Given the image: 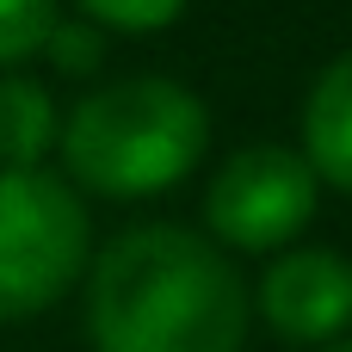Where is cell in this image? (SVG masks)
Listing matches in <instances>:
<instances>
[{
    "mask_svg": "<svg viewBox=\"0 0 352 352\" xmlns=\"http://www.w3.org/2000/svg\"><path fill=\"white\" fill-rule=\"evenodd\" d=\"M260 309L285 340L322 346L352 322V266L334 248H297L260 278Z\"/></svg>",
    "mask_w": 352,
    "mask_h": 352,
    "instance_id": "5b68a950",
    "label": "cell"
},
{
    "mask_svg": "<svg viewBox=\"0 0 352 352\" xmlns=\"http://www.w3.org/2000/svg\"><path fill=\"white\" fill-rule=\"evenodd\" d=\"M87 266V210L43 167H0V322L43 316Z\"/></svg>",
    "mask_w": 352,
    "mask_h": 352,
    "instance_id": "3957f363",
    "label": "cell"
},
{
    "mask_svg": "<svg viewBox=\"0 0 352 352\" xmlns=\"http://www.w3.org/2000/svg\"><path fill=\"white\" fill-rule=\"evenodd\" d=\"M50 25H56V0H0V68L37 56Z\"/></svg>",
    "mask_w": 352,
    "mask_h": 352,
    "instance_id": "ba28073f",
    "label": "cell"
},
{
    "mask_svg": "<svg viewBox=\"0 0 352 352\" xmlns=\"http://www.w3.org/2000/svg\"><path fill=\"white\" fill-rule=\"evenodd\" d=\"M56 99L31 74H0V167H37L56 148Z\"/></svg>",
    "mask_w": 352,
    "mask_h": 352,
    "instance_id": "52a82bcc",
    "label": "cell"
},
{
    "mask_svg": "<svg viewBox=\"0 0 352 352\" xmlns=\"http://www.w3.org/2000/svg\"><path fill=\"white\" fill-rule=\"evenodd\" d=\"M93 25H111V31H161L186 12V0H74Z\"/></svg>",
    "mask_w": 352,
    "mask_h": 352,
    "instance_id": "9c48e42d",
    "label": "cell"
},
{
    "mask_svg": "<svg viewBox=\"0 0 352 352\" xmlns=\"http://www.w3.org/2000/svg\"><path fill=\"white\" fill-rule=\"evenodd\" d=\"M93 352H241L248 291L210 235L179 223L124 229L87 278Z\"/></svg>",
    "mask_w": 352,
    "mask_h": 352,
    "instance_id": "6da1fadb",
    "label": "cell"
},
{
    "mask_svg": "<svg viewBox=\"0 0 352 352\" xmlns=\"http://www.w3.org/2000/svg\"><path fill=\"white\" fill-rule=\"evenodd\" d=\"M328 352H352V340H334V346H328Z\"/></svg>",
    "mask_w": 352,
    "mask_h": 352,
    "instance_id": "8fae6325",
    "label": "cell"
},
{
    "mask_svg": "<svg viewBox=\"0 0 352 352\" xmlns=\"http://www.w3.org/2000/svg\"><path fill=\"white\" fill-rule=\"evenodd\" d=\"M303 161L316 179L352 192V50L334 56L303 105Z\"/></svg>",
    "mask_w": 352,
    "mask_h": 352,
    "instance_id": "8992f818",
    "label": "cell"
},
{
    "mask_svg": "<svg viewBox=\"0 0 352 352\" xmlns=\"http://www.w3.org/2000/svg\"><path fill=\"white\" fill-rule=\"evenodd\" d=\"M43 56L62 68V74H93L99 62H105V37H99V25H50V37H43Z\"/></svg>",
    "mask_w": 352,
    "mask_h": 352,
    "instance_id": "30bf717a",
    "label": "cell"
},
{
    "mask_svg": "<svg viewBox=\"0 0 352 352\" xmlns=\"http://www.w3.org/2000/svg\"><path fill=\"white\" fill-rule=\"evenodd\" d=\"M68 173L105 198H155L179 186L210 148V111L192 87L136 74L87 93L56 130Z\"/></svg>",
    "mask_w": 352,
    "mask_h": 352,
    "instance_id": "7a4b0ae2",
    "label": "cell"
},
{
    "mask_svg": "<svg viewBox=\"0 0 352 352\" xmlns=\"http://www.w3.org/2000/svg\"><path fill=\"white\" fill-rule=\"evenodd\" d=\"M316 217V173L297 148H241L217 167L204 192V223L235 254H272Z\"/></svg>",
    "mask_w": 352,
    "mask_h": 352,
    "instance_id": "277c9868",
    "label": "cell"
}]
</instances>
